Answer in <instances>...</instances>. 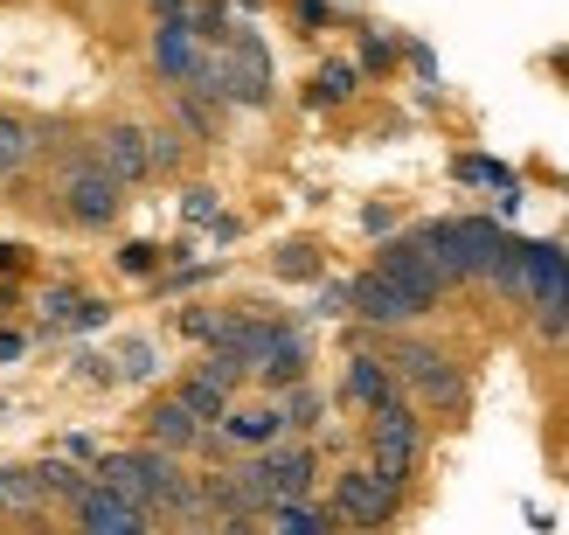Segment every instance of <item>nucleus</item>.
Here are the masks:
<instances>
[{
	"label": "nucleus",
	"instance_id": "2",
	"mask_svg": "<svg viewBox=\"0 0 569 535\" xmlns=\"http://www.w3.org/2000/svg\"><path fill=\"white\" fill-rule=\"evenodd\" d=\"M417 459H423V425H417V410H410L403 397H389V404L368 410V466H376L389 487L410 494Z\"/></svg>",
	"mask_w": 569,
	"mask_h": 535
},
{
	"label": "nucleus",
	"instance_id": "39",
	"mask_svg": "<svg viewBox=\"0 0 569 535\" xmlns=\"http://www.w3.org/2000/svg\"><path fill=\"white\" fill-rule=\"evenodd\" d=\"M21 355V334H0V361H14Z\"/></svg>",
	"mask_w": 569,
	"mask_h": 535
},
{
	"label": "nucleus",
	"instance_id": "33",
	"mask_svg": "<svg viewBox=\"0 0 569 535\" xmlns=\"http://www.w3.org/2000/svg\"><path fill=\"white\" fill-rule=\"evenodd\" d=\"M535 334H542V341H556V348H569V293H562V306H556V314H542V320H535Z\"/></svg>",
	"mask_w": 569,
	"mask_h": 535
},
{
	"label": "nucleus",
	"instance_id": "19",
	"mask_svg": "<svg viewBox=\"0 0 569 535\" xmlns=\"http://www.w3.org/2000/svg\"><path fill=\"white\" fill-rule=\"evenodd\" d=\"M42 314H49L56 327H104L111 306H104V299H83V293H70V286H56V293L42 299Z\"/></svg>",
	"mask_w": 569,
	"mask_h": 535
},
{
	"label": "nucleus",
	"instance_id": "40",
	"mask_svg": "<svg viewBox=\"0 0 569 535\" xmlns=\"http://www.w3.org/2000/svg\"><path fill=\"white\" fill-rule=\"evenodd\" d=\"M8 265H21V250H14V244H0V271H8Z\"/></svg>",
	"mask_w": 569,
	"mask_h": 535
},
{
	"label": "nucleus",
	"instance_id": "5",
	"mask_svg": "<svg viewBox=\"0 0 569 535\" xmlns=\"http://www.w3.org/2000/svg\"><path fill=\"white\" fill-rule=\"evenodd\" d=\"M216 83H222V105H271L278 98L271 49L250 36V28H230V36L216 42Z\"/></svg>",
	"mask_w": 569,
	"mask_h": 535
},
{
	"label": "nucleus",
	"instance_id": "31",
	"mask_svg": "<svg viewBox=\"0 0 569 535\" xmlns=\"http://www.w3.org/2000/svg\"><path fill=\"white\" fill-rule=\"evenodd\" d=\"M119 271H126V278H160V250H153V244H126V250H119Z\"/></svg>",
	"mask_w": 569,
	"mask_h": 535
},
{
	"label": "nucleus",
	"instance_id": "8",
	"mask_svg": "<svg viewBox=\"0 0 569 535\" xmlns=\"http://www.w3.org/2000/svg\"><path fill=\"white\" fill-rule=\"evenodd\" d=\"M348 314L368 320V327H410V320H423V314H438V306H423L403 278H389L382 265H368L355 286H348Z\"/></svg>",
	"mask_w": 569,
	"mask_h": 535
},
{
	"label": "nucleus",
	"instance_id": "21",
	"mask_svg": "<svg viewBox=\"0 0 569 535\" xmlns=\"http://www.w3.org/2000/svg\"><path fill=\"white\" fill-rule=\"evenodd\" d=\"M28 160H36V126H28L21 111H0V181L21 175Z\"/></svg>",
	"mask_w": 569,
	"mask_h": 535
},
{
	"label": "nucleus",
	"instance_id": "13",
	"mask_svg": "<svg viewBox=\"0 0 569 535\" xmlns=\"http://www.w3.org/2000/svg\"><path fill=\"white\" fill-rule=\"evenodd\" d=\"M258 466H264V480H271V501H292V494H312V480H320V453L312 445H264L258 453Z\"/></svg>",
	"mask_w": 569,
	"mask_h": 535
},
{
	"label": "nucleus",
	"instance_id": "10",
	"mask_svg": "<svg viewBox=\"0 0 569 535\" xmlns=\"http://www.w3.org/2000/svg\"><path fill=\"white\" fill-rule=\"evenodd\" d=\"M91 160L104 167L111 181H126V188L153 181V139H147V126H132V119H111V126L91 139Z\"/></svg>",
	"mask_w": 569,
	"mask_h": 535
},
{
	"label": "nucleus",
	"instance_id": "24",
	"mask_svg": "<svg viewBox=\"0 0 569 535\" xmlns=\"http://www.w3.org/2000/svg\"><path fill=\"white\" fill-rule=\"evenodd\" d=\"M36 473H42V501H63V508H77V494L91 487V480H83V473L70 466V453H63V459H49V466H36Z\"/></svg>",
	"mask_w": 569,
	"mask_h": 535
},
{
	"label": "nucleus",
	"instance_id": "17",
	"mask_svg": "<svg viewBox=\"0 0 569 535\" xmlns=\"http://www.w3.org/2000/svg\"><path fill=\"white\" fill-rule=\"evenodd\" d=\"M209 438V425L194 417L181 397H160L153 410H147V445H167V453H194V445Z\"/></svg>",
	"mask_w": 569,
	"mask_h": 535
},
{
	"label": "nucleus",
	"instance_id": "34",
	"mask_svg": "<svg viewBox=\"0 0 569 535\" xmlns=\"http://www.w3.org/2000/svg\"><path fill=\"white\" fill-rule=\"evenodd\" d=\"M396 63V42L389 36H361V70H389Z\"/></svg>",
	"mask_w": 569,
	"mask_h": 535
},
{
	"label": "nucleus",
	"instance_id": "28",
	"mask_svg": "<svg viewBox=\"0 0 569 535\" xmlns=\"http://www.w3.org/2000/svg\"><path fill=\"white\" fill-rule=\"evenodd\" d=\"M181 209H188V222H209L216 237H237V222L216 209V195H209V188H188V195H181Z\"/></svg>",
	"mask_w": 569,
	"mask_h": 535
},
{
	"label": "nucleus",
	"instance_id": "23",
	"mask_svg": "<svg viewBox=\"0 0 569 535\" xmlns=\"http://www.w3.org/2000/svg\"><path fill=\"white\" fill-rule=\"evenodd\" d=\"M271 271H278V278H320V271H327V258H320V244H306V237H292V244H278V258H271Z\"/></svg>",
	"mask_w": 569,
	"mask_h": 535
},
{
	"label": "nucleus",
	"instance_id": "20",
	"mask_svg": "<svg viewBox=\"0 0 569 535\" xmlns=\"http://www.w3.org/2000/svg\"><path fill=\"white\" fill-rule=\"evenodd\" d=\"M174 397H181V404H188L194 417H202V425H216V417L230 410V397H237V389H230V383H216L209 369H194V376H188V383L174 389Z\"/></svg>",
	"mask_w": 569,
	"mask_h": 535
},
{
	"label": "nucleus",
	"instance_id": "3",
	"mask_svg": "<svg viewBox=\"0 0 569 535\" xmlns=\"http://www.w3.org/2000/svg\"><path fill=\"white\" fill-rule=\"evenodd\" d=\"M98 480L119 487V494H132V501H147L153 515H167L188 473L174 466V453H167V445H139V453H104V459H98Z\"/></svg>",
	"mask_w": 569,
	"mask_h": 535
},
{
	"label": "nucleus",
	"instance_id": "25",
	"mask_svg": "<svg viewBox=\"0 0 569 535\" xmlns=\"http://www.w3.org/2000/svg\"><path fill=\"white\" fill-rule=\"evenodd\" d=\"M216 98H202V91H188V83H181V91H174V119L194 132V139H216Z\"/></svg>",
	"mask_w": 569,
	"mask_h": 535
},
{
	"label": "nucleus",
	"instance_id": "37",
	"mask_svg": "<svg viewBox=\"0 0 569 535\" xmlns=\"http://www.w3.org/2000/svg\"><path fill=\"white\" fill-rule=\"evenodd\" d=\"M361 222H368V237H389V230H396V216H389V209H368Z\"/></svg>",
	"mask_w": 569,
	"mask_h": 535
},
{
	"label": "nucleus",
	"instance_id": "26",
	"mask_svg": "<svg viewBox=\"0 0 569 535\" xmlns=\"http://www.w3.org/2000/svg\"><path fill=\"white\" fill-rule=\"evenodd\" d=\"M312 105H348L355 98V63H320V77L306 83Z\"/></svg>",
	"mask_w": 569,
	"mask_h": 535
},
{
	"label": "nucleus",
	"instance_id": "27",
	"mask_svg": "<svg viewBox=\"0 0 569 535\" xmlns=\"http://www.w3.org/2000/svg\"><path fill=\"white\" fill-rule=\"evenodd\" d=\"M284 432H312V417H320V389L312 383H284Z\"/></svg>",
	"mask_w": 569,
	"mask_h": 535
},
{
	"label": "nucleus",
	"instance_id": "15",
	"mask_svg": "<svg viewBox=\"0 0 569 535\" xmlns=\"http://www.w3.org/2000/svg\"><path fill=\"white\" fill-rule=\"evenodd\" d=\"M306 369H312V341H306V327H292V320H278V334H271V348L258 355V369H250V376H264L271 389H284V383H306Z\"/></svg>",
	"mask_w": 569,
	"mask_h": 535
},
{
	"label": "nucleus",
	"instance_id": "11",
	"mask_svg": "<svg viewBox=\"0 0 569 535\" xmlns=\"http://www.w3.org/2000/svg\"><path fill=\"white\" fill-rule=\"evenodd\" d=\"M376 265H382L389 278H403V286H410V293H417L423 306H438V299L451 293V278L438 271V258H431V244H423L417 230H403V237H389Z\"/></svg>",
	"mask_w": 569,
	"mask_h": 535
},
{
	"label": "nucleus",
	"instance_id": "32",
	"mask_svg": "<svg viewBox=\"0 0 569 535\" xmlns=\"http://www.w3.org/2000/svg\"><path fill=\"white\" fill-rule=\"evenodd\" d=\"M147 139H153V175H174L181 153H188V147H181V132H147Z\"/></svg>",
	"mask_w": 569,
	"mask_h": 535
},
{
	"label": "nucleus",
	"instance_id": "12",
	"mask_svg": "<svg viewBox=\"0 0 569 535\" xmlns=\"http://www.w3.org/2000/svg\"><path fill=\"white\" fill-rule=\"evenodd\" d=\"M70 515H77L83 528H91V535H139V528L153 522V508H147V501H132V494H119V487H104V480H91V487H83Z\"/></svg>",
	"mask_w": 569,
	"mask_h": 535
},
{
	"label": "nucleus",
	"instance_id": "9",
	"mask_svg": "<svg viewBox=\"0 0 569 535\" xmlns=\"http://www.w3.org/2000/svg\"><path fill=\"white\" fill-rule=\"evenodd\" d=\"M403 508V487H389L376 466H348L333 480V522H355V528H382Z\"/></svg>",
	"mask_w": 569,
	"mask_h": 535
},
{
	"label": "nucleus",
	"instance_id": "6",
	"mask_svg": "<svg viewBox=\"0 0 569 535\" xmlns=\"http://www.w3.org/2000/svg\"><path fill=\"white\" fill-rule=\"evenodd\" d=\"M56 195H63V216L77 222V230H111L119 209H126V181H111L91 153L63 167V188H56Z\"/></svg>",
	"mask_w": 569,
	"mask_h": 535
},
{
	"label": "nucleus",
	"instance_id": "22",
	"mask_svg": "<svg viewBox=\"0 0 569 535\" xmlns=\"http://www.w3.org/2000/svg\"><path fill=\"white\" fill-rule=\"evenodd\" d=\"M36 508H42V473L8 466L0 473V515H36Z\"/></svg>",
	"mask_w": 569,
	"mask_h": 535
},
{
	"label": "nucleus",
	"instance_id": "18",
	"mask_svg": "<svg viewBox=\"0 0 569 535\" xmlns=\"http://www.w3.org/2000/svg\"><path fill=\"white\" fill-rule=\"evenodd\" d=\"M340 389H348V404L376 410V404L396 397V369H389L382 355H355V361H348V383H340Z\"/></svg>",
	"mask_w": 569,
	"mask_h": 535
},
{
	"label": "nucleus",
	"instance_id": "38",
	"mask_svg": "<svg viewBox=\"0 0 569 535\" xmlns=\"http://www.w3.org/2000/svg\"><path fill=\"white\" fill-rule=\"evenodd\" d=\"M147 8H153V21H167V14H188L194 0H147Z\"/></svg>",
	"mask_w": 569,
	"mask_h": 535
},
{
	"label": "nucleus",
	"instance_id": "1",
	"mask_svg": "<svg viewBox=\"0 0 569 535\" xmlns=\"http://www.w3.org/2000/svg\"><path fill=\"white\" fill-rule=\"evenodd\" d=\"M417 237L431 244V258H438V271L451 278V286H487V278L500 271V258L515 250V237L500 230L493 216H445V222H417Z\"/></svg>",
	"mask_w": 569,
	"mask_h": 535
},
{
	"label": "nucleus",
	"instance_id": "30",
	"mask_svg": "<svg viewBox=\"0 0 569 535\" xmlns=\"http://www.w3.org/2000/svg\"><path fill=\"white\" fill-rule=\"evenodd\" d=\"M216 327H222V306H188V314H181V334H188V341H216Z\"/></svg>",
	"mask_w": 569,
	"mask_h": 535
},
{
	"label": "nucleus",
	"instance_id": "7",
	"mask_svg": "<svg viewBox=\"0 0 569 535\" xmlns=\"http://www.w3.org/2000/svg\"><path fill=\"white\" fill-rule=\"evenodd\" d=\"M562 293H569V250L562 244H521V265H515V286H507V299H521L535 320L542 314H556L562 306Z\"/></svg>",
	"mask_w": 569,
	"mask_h": 535
},
{
	"label": "nucleus",
	"instance_id": "4",
	"mask_svg": "<svg viewBox=\"0 0 569 535\" xmlns=\"http://www.w3.org/2000/svg\"><path fill=\"white\" fill-rule=\"evenodd\" d=\"M389 369H396V383H403L417 404L451 410V417L466 410V369L445 348H431V341H396L389 348Z\"/></svg>",
	"mask_w": 569,
	"mask_h": 535
},
{
	"label": "nucleus",
	"instance_id": "14",
	"mask_svg": "<svg viewBox=\"0 0 569 535\" xmlns=\"http://www.w3.org/2000/svg\"><path fill=\"white\" fill-rule=\"evenodd\" d=\"M222 445H237V453H264L271 438H284V410L278 404H230L216 417Z\"/></svg>",
	"mask_w": 569,
	"mask_h": 535
},
{
	"label": "nucleus",
	"instance_id": "29",
	"mask_svg": "<svg viewBox=\"0 0 569 535\" xmlns=\"http://www.w3.org/2000/svg\"><path fill=\"white\" fill-rule=\"evenodd\" d=\"M459 181H479V188H515V175H507L500 160H487V153H459V167H451Z\"/></svg>",
	"mask_w": 569,
	"mask_h": 535
},
{
	"label": "nucleus",
	"instance_id": "35",
	"mask_svg": "<svg viewBox=\"0 0 569 535\" xmlns=\"http://www.w3.org/2000/svg\"><path fill=\"white\" fill-rule=\"evenodd\" d=\"M126 376H139V383L153 376V341H132V348H126Z\"/></svg>",
	"mask_w": 569,
	"mask_h": 535
},
{
	"label": "nucleus",
	"instance_id": "16",
	"mask_svg": "<svg viewBox=\"0 0 569 535\" xmlns=\"http://www.w3.org/2000/svg\"><path fill=\"white\" fill-rule=\"evenodd\" d=\"M194 56H202V36H194V21H188V14L153 21V70H160L167 83H188Z\"/></svg>",
	"mask_w": 569,
	"mask_h": 535
},
{
	"label": "nucleus",
	"instance_id": "36",
	"mask_svg": "<svg viewBox=\"0 0 569 535\" xmlns=\"http://www.w3.org/2000/svg\"><path fill=\"white\" fill-rule=\"evenodd\" d=\"M292 14H299V28H320V21H333V8H327V0H292Z\"/></svg>",
	"mask_w": 569,
	"mask_h": 535
}]
</instances>
